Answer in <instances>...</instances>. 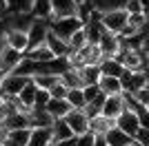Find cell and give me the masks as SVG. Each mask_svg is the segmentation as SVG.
<instances>
[{
  "mask_svg": "<svg viewBox=\"0 0 149 146\" xmlns=\"http://www.w3.org/2000/svg\"><path fill=\"white\" fill-rule=\"evenodd\" d=\"M123 111H125L123 95H105V102H102V106H100V115L116 120Z\"/></svg>",
  "mask_w": 149,
  "mask_h": 146,
  "instance_id": "ba28073f",
  "label": "cell"
},
{
  "mask_svg": "<svg viewBox=\"0 0 149 146\" xmlns=\"http://www.w3.org/2000/svg\"><path fill=\"white\" fill-rule=\"evenodd\" d=\"M96 44H98L102 58H113L116 51L120 49V36H118V33H113V31L102 29V33H100V38H98V42H96Z\"/></svg>",
  "mask_w": 149,
  "mask_h": 146,
  "instance_id": "5b68a950",
  "label": "cell"
},
{
  "mask_svg": "<svg viewBox=\"0 0 149 146\" xmlns=\"http://www.w3.org/2000/svg\"><path fill=\"white\" fill-rule=\"evenodd\" d=\"M87 44V33H85V27H80V29H76L71 36H69L67 40V47L69 49H80Z\"/></svg>",
  "mask_w": 149,
  "mask_h": 146,
  "instance_id": "4dcf8cb0",
  "label": "cell"
},
{
  "mask_svg": "<svg viewBox=\"0 0 149 146\" xmlns=\"http://www.w3.org/2000/svg\"><path fill=\"white\" fill-rule=\"evenodd\" d=\"M131 95L136 97L140 104L149 106V86H143V89H136V91H131Z\"/></svg>",
  "mask_w": 149,
  "mask_h": 146,
  "instance_id": "74e56055",
  "label": "cell"
},
{
  "mask_svg": "<svg viewBox=\"0 0 149 146\" xmlns=\"http://www.w3.org/2000/svg\"><path fill=\"white\" fill-rule=\"evenodd\" d=\"M98 69H100V75H113V78H120V73L125 71L123 64L116 58H102L98 62Z\"/></svg>",
  "mask_w": 149,
  "mask_h": 146,
  "instance_id": "d6986e66",
  "label": "cell"
},
{
  "mask_svg": "<svg viewBox=\"0 0 149 146\" xmlns=\"http://www.w3.org/2000/svg\"><path fill=\"white\" fill-rule=\"evenodd\" d=\"M65 100L69 102L71 109H82V106L87 104V100H85V95H82V89H69L67 95H65Z\"/></svg>",
  "mask_w": 149,
  "mask_h": 146,
  "instance_id": "83f0119b",
  "label": "cell"
},
{
  "mask_svg": "<svg viewBox=\"0 0 149 146\" xmlns=\"http://www.w3.org/2000/svg\"><path fill=\"white\" fill-rule=\"evenodd\" d=\"M58 80H60L67 89H82V82H80V78H78V71H76V69H65V71L58 75Z\"/></svg>",
  "mask_w": 149,
  "mask_h": 146,
  "instance_id": "4316f807",
  "label": "cell"
},
{
  "mask_svg": "<svg viewBox=\"0 0 149 146\" xmlns=\"http://www.w3.org/2000/svg\"><path fill=\"white\" fill-rule=\"evenodd\" d=\"M98 89H100L102 95H120V93H123L120 78H113V75H100Z\"/></svg>",
  "mask_w": 149,
  "mask_h": 146,
  "instance_id": "4fadbf2b",
  "label": "cell"
},
{
  "mask_svg": "<svg viewBox=\"0 0 149 146\" xmlns=\"http://www.w3.org/2000/svg\"><path fill=\"white\" fill-rule=\"evenodd\" d=\"M67 91H69V89H67V86H65V84H62L60 80H58L56 84H54V86H51V89H49V97H56V100H65V95H67Z\"/></svg>",
  "mask_w": 149,
  "mask_h": 146,
  "instance_id": "e575fe53",
  "label": "cell"
},
{
  "mask_svg": "<svg viewBox=\"0 0 149 146\" xmlns=\"http://www.w3.org/2000/svg\"><path fill=\"white\" fill-rule=\"evenodd\" d=\"M49 146H76V135H74V137H67V140H58V142H51Z\"/></svg>",
  "mask_w": 149,
  "mask_h": 146,
  "instance_id": "ab89813d",
  "label": "cell"
},
{
  "mask_svg": "<svg viewBox=\"0 0 149 146\" xmlns=\"http://www.w3.org/2000/svg\"><path fill=\"white\" fill-rule=\"evenodd\" d=\"M96 13H98V11L93 9V2H91V0H82V2H76V18L80 20L82 24L87 22V20H91Z\"/></svg>",
  "mask_w": 149,
  "mask_h": 146,
  "instance_id": "d4e9b609",
  "label": "cell"
},
{
  "mask_svg": "<svg viewBox=\"0 0 149 146\" xmlns=\"http://www.w3.org/2000/svg\"><path fill=\"white\" fill-rule=\"evenodd\" d=\"M76 2H82V0H76Z\"/></svg>",
  "mask_w": 149,
  "mask_h": 146,
  "instance_id": "ee69618b",
  "label": "cell"
},
{
  "mask_svg": "<svg viewBox=\"0 0 149 146\" xmlns=\"http://www.w3.org/2000/svg\"><path fill=\"white\" fill-rule=\"evenodd\" d=\"M76 71H78V78H80L82 86L85 84H98V80H100L98 64H82V67L76 69Z\"/></svg>",
  "mask_w": 149,
  "mask_h": 146,
  "instance_id": "2e32d148",
  "label": "cell"
},
{
  "mask_svg": "<svg viewBox=\"0 0 149 146\" xmlns=\"http://www.w3.org/2000/svg\"><path fill=\"white\" fill-rule=\"evenodd\" d=\"M49 100V91L47 89H36V97H33V109H42Z\"/></svg>",
  "mask_w": 149,
  "mask_h": 146,
  "instance_id": "d590c367",
  "label": "cell"
},
{
  "mask_svg": "<svg viewBox=\"0 0 149 146\" xmlns=\"http://www.w3.org/2000/svg\"><path fill=\"white\" fill-rule=\"evenodd\" d=\"M113 124L123 131V133H127V135H134L136 133V128L140 126V122H138V115L136 113H131V111H127L125 109L123 113H120L116 120H113Z\"/></svg>",
  "mask_w": 149,
  "mask_h": 146,
  "instance_id": "30bf717a",
  "label": "cell"
},
{
  "mask_svg": "<svg viewBox=\"0 0 149 146\" xmlns=\"http://www.w3.org/2000/svg\"><path fill=\"white\" fill-rule=\"evenodd\" d=\"M29 13L33 16V18L51 20V0H31Z\"/></svg>",
  "mask_w": 149,
  "mask_h": 146,
  "instance_id": "603a6c76",
  "label": "cell"
},
{
  "mask_svg": "<svg viewBox=\"0 0 149 146\" xmlns=\"http://www.w3.org/2000/svg\"><path fill=\"white\" fill-rule=\"evenodd\" d=\"M51 144V128H31L27 146H49Z\"/></svg>",
  "mask_w": 149,
  "mask_h": 146,
  "instance_id": "ac0fdd59",
  "label": "cell"
},
{
  "mask_svg": "<svg viewBox=\"0 0 149 146\" xmlns=\"http://www.w3.org/2000/svg\"><path fill=\"white\" fill-rule=\"evenodd\" d=\"M102 137V142H105V146H131L134 144V140H131V135L123 133L116 124H113L109 131H107L105 135H100Z\"/></svg>",
  "mask_w": 149,
  "mask_h": 146,
  "instance_id": "9c48e42d",
  "label": "cell"
},
{
  "mask_svg": "<svg viewBox=\"0 0 149 146\" xmlns=\"http://www.w3.org/2000/svg\"><path fill=\"white\" fill-rule=\"evenodd\" d=\"M91 2H93V9L98 13H105V11H111V9L123 7L125 0H91Z\"/></svg>",
  "mask_w": 149,
  "mask_h": 146,
  "instance_id": "1f68e13d",
  "label": "cell"
},
{
  "mask_svg": "<svg viewBox=\"0 0 149 146\" xmlns=\"http://www.w3.org/2000/svg\"><path fill=\"white\" fill-rule=\"evenodd\" d=\"M111 126H113V120L111 117H105V115H96L89 120V133H93L96 137L105 135Z\"/></svg>",
  "mask_w": 149,
  "mask_h": 146,
  "instance_id": "e0dca14e",
  "label": "cell"
},
{
  "mask_svg": "<svg viewBox=\"0 0 149 146\" xmlns=\"http://www.w3.org/2000/svg\"><path fill=\"white\" fill-rule=\"evenodd\" d=\"M123 9L127 13H138V11H147V7L140 2V0H125L123 2Z\"/></svg>",
  "mask_w": 149,
  "mask_h": 146,
  "instance_id": "836d02e7",
  "label": "cell"
},
{
  "mask_svg": "<svg viewBox=\"0 0 149 146\" xmlns=\"http://www.w3.org/2000/svg\"><path fill=\"white\" fill-rule=\"evenodd\" d=\"M76 146H96V135L93 133L76 135Z\"/></svg>",
  "mask_w": 149,
  "mask_h": 146,
  "instance_id": "8d00e7d4",
  "label": "cell"
},
{
  "mask_svg": "<svg viewBox=\"0 0 149 146\" xmlns=\"http://www.w3.org/2000/svg\"><path fill=\"white\" fill-rule=\"evenodd\" d=\"M67 137H74V133H71V128L67 126L65 117H58V120H54V124H51V142L67 140Z\"/></svg>",
  "mask_w": 149,
  "mask_h": 146,
  "instance_id": "7402d4cb",
  "label": "cell"
},
{
  "mask_svg": "<svg viewBox=\"0 0 149 146\" xmlns=\"http://www.w3.org/2000/svg\"><path fill=\"white\" fill-rule=\"evenodd\" d=\"M36 89H38V86L29 80V82H27V84L20 89V93L16 95V97L20 100V104H22L25 109H29V111L33 109V97H36Z\"/></svg>",
  "mask_w": 149,
  "mask_h": 146,
  "instance_id": "cb8c5ba5",
  "label": "cell"
},
{
  "mask_svg": "<svg viewBox=\"0 0 149 146\" xmlns=\"http://www.w3.org/2000/svg\"><path fill=\"white\" fill-rule=\"evenodd\" d=\"M98 20H100V24H102V29L118 33L125 24H127V11H125L123 7H118V9H111V11L100 13Z\"/></svg>",
  "mask_w": 149,
  "mask_h": 146,
  "instance_id": "3957f363",
  "label": "cell"
},
{
  "mask_svg": "<svg viewBox=\"0 0 149 146\" xmlns=\"http://www.w3.org/2000/svg\"><path fill=\"white\" fill-rule=\"evenodd\" d=\"M127 24L134 27L136 31L147 29V11H138V13H127Z\"/></svg>",
  "mask_w": 149,
  "mask_h": 146,
  "instance_id": "f546056e",
  "label": "cell"
},
{
  "mask_svg": "<svg viewBox=\"0 0 149 146\" xmlns=\"http://www.w3.org/2000/svg\"><path fill=\"white\" fill-rule=\"evenodd\" d=\"M7 29H9V20H7V16H5V18H0V40H5Z\"/></svg>",
  "mask_w": 149,
  "mask_h": 146,
  "instance_id": "60d3db41",
  "label": "cell"
},
{
  "mask_svg": "<svg viewBox=\"0 0 149 146\" xmlns=\"http://www.w3.org/2000/svg\"><path fill=\"white\" fill-rule=\"evenodd\" d=\"M42 109L47 111V113H49L54 120H58V117H65V115H67L71 106H69L67 100H56V97H49V100H47V104H45Z\"/></svg>",
  "mask_w": 149,
  "mask_h": 146,
  "instance_id": "9a60e30c",
  "label": "cell"
},
{
  "mask_svg": "<svg viewBox=\"0 0 149 146\" xmlns=\"http://www.w3.org/2000/svg\"><path fill=\"white\" fill-rule=\"evenodd\" d=\"M45 44L49 47V51L54 53V58H65V53L69 51V47H67V42L65 40H60V38L56 36V33H47V40H45Z\"/></svg>",
  "mask_w": 149,
  "mask_h": 146,
  "instance_id": "44dd1931",
  "label": "cell"
},
{
  "mask_svg": "<svg viewBox=\"0 0 149 146\" xmlns=\"http://www.w3.org/2000/svg\"><path fill=\"white\" fill-rule=\"evenodd\" d=\"M31 82H33L38 89H47V91H49L51 86L58 82V75H54V73H40V75H33Z\"/></svg>",
  "mask_w": 149,
  "mask_h": 146,
  "instance_id": "f1b7e54d",
  "label": "cell"
},
{
  "mask_svg": "<svg viewBox=\"0 0 149 146\" xmlns=\"http://www.w3.org/2000/svg\"><path fill=\"white\" fill-rule=\"evenodd\" d=\"M31 78H25V75H18V73H7L5 80L0 82V95L9 97V95H18L20 89L29 82Z\"/></svg>",
  "mask_w": 149,
  "mask_h": 146,
  "instance_id": "8992f818",
  "label": "cell"
},
{
  "mask_svg": "<svg viewBox=\"0 0 149 146\" xmlns=\"http://www.w3.org/2000/svg\"><path fill=\"white\" fill-rule=\"evenodd\" d=\"M76 16V0H51V18Z\"/></svg>",
  "mask_w": 149,
  "mask_h": 146,
  "instance_id": "5bb4252c",
  "label": "cell"
},
{
  "mask_svg": "<svg viewBox=\"0 0 149 146\" xmlns=\"http://www.w3.org/2000/svg\"><path fill=\"white\" fill-rule=\"evenodd\" d=\"M25 58H29V60H33V62H47V60L54 58V53L49 51L47 44H40V47H33V49H29V51H25Z\"/></svg>",
  "mask_w": 149,
  "mask_h": 146,
  "instance_id": "484cf974",
  "label": "cell"
},
{
  "mask_svg": "<svg viewBox=\"0 0 149 146\" xmlns=\"http://www.w3.org/2000/svg\"><path fill=\"white\" fill-rule=\"evenodd\" d=\"M9 13V7H7V0H0V18H5Z\"/></svg>",
  "mask_w": 149,
  "mask_h": 146,
  "instance_id": "b9f144b4",
  "label": "cell"
},
{
  "mask_svg": "<svg viewBox=\"0 0 149 146\" xmlns=\"http://www.w3.org/2000/svg\"><path fill=\"white\" fill-rule=\"evenodd\" d=\"M98 93H100L98 84H85V86H82V95H85V100H87V102H91Z\"/></svg>",
  "mask_w": 149,
  "mask_h": 146,
  "instance_id": "f35d334b",
  "label": "cell"
},
{
  "mask_svg": "<svg viewBox=\"0 0 149 146\" xmlns=\"http://www.w3.org/2000/svg\"><path fill=\"white\" fill-rule=\"evenodd\" d=\"M47 33H49V20L45 18H33L27 29V51L33 47H40L47 40Z\"/></svg>",
  "mask_w": 149,
  "mask_h": 146,
  "instance_id": "7a4b0ae2",
  "label": "cell"
},
{
  "mask_svg": "<svg viewBox=\"0 0 149 146\" xmlns=\"http://www.w3.org/2000/svg\"><path fill=\"white\" fill-rule=\"evenodd\" d=\"M120 84H123V91H127V93L136 91V89H143V86H149L147 71H127L125 69L120 73Z\"/></svg>",
  "mask_w": 149,
  "mask_h": 146,
  "instance_id": "277c9868",
  "label": "cell"
},
{
  "mask_svg": "<svg viewBox=\"0 0 149 146\" xmlns=\"http://www.w3.org/2000/svg\"><path fill=\"white\" fill-rule=\"evenodd\" d=\"M80 27H82V22L76 18V16H67V18H51L49 20V31H51V33H56L60 40H65V42H67L69 36H71L76 29H80Z\"/></svg>",
  "mask_w": 149,
  "mask_h": 146,
  "instance_id": "6da1fadb",
  "label": "cell"
},
{
  "mask_svg": "<svg viewBox=\"0 0 149 146\" xmlns=\"http://www.w3.org/2000/svg\"><path fill=\"white\" fill-rule=\"evenodd\" d=\"M78 53H80L82 58V64H98L100 60H102V53H100L98 44H85V47L78 49Z\"/></svg>",
  "mask_w": 149,
  "mask_h": 146,
  "instance_id": "ffe728a7",
  "label": "cell"
},
{
  "mask_svg": "<svg viewBox=\"0 0 149 146\" xmlns=\"http://www.w3.org/2000/svg\"><path fill=\"white\" fill-rule=\"evenodd\" d=\"M5 75H7V71H2V69H0V82L5 80Z\"/></svg>",
  "mask_w": 149,
  "mask_h": 146,
  "instance_id": "7bdbcfd3",
  "label": "cell"
},
{
  "mask_svg": "<svg viewBox=\"0 0 149 146\" xmlns=\"http://www.w3.org/2000/svg\"><path fill=\"white\" fill-rule=\"evenodd\" d=\"M65 122L74 135L89 133V117L82 113V109H69V113L65 115Z\"/></svg>",
  "mask_w": 149,
  "mask_h": 146,
  "instance_id": "52a82bcc",
  "label": "cell"
},
{
  "mask_svg": "<svg viewBox=\"0 0 149 146\" xmlns=\"http://www.w3.org/2000/svg\"><path fill=\"white\" fill-rule=\"evenodd\" d=\"M131 140L138 146H149V126H138L136 133L131 135Z\"/></svg>",
  "mask_w": 149,
  "mask_h": 146,
  "instance_id": "d6a6232c",
  "label": "cell"
},
{
  "mask_svg": "<svg viewBox=\"0 0 149 146\" xmlns=\"http://www.w3.org/2000/svg\"><path fill=\"white\" fill-rule=\"evenodd\" d=\"M25 58V53H20V51H16V49L11 47H5L2 51H0V69L7 73H11L13 69L18 67V62Z\"/></svg>",
  "mask_w": 149,
  "mask_h": 146,
  "instance_id": "8fae6325",
  "label": "cell"
},
{
  "mask_svg": "<svg viewBox=\"0 0 149 146\" xmlns=\"http://www.w3.org/2000/svg\"><path fill=\"white\" fill-rule=\"evenodd\" d=\"M5 42L7 47L16 49L20 53H25L27 51V31H20V29H7L5 33Z\"/></svg>",
  "mask_w": 149,
  "mask_h": 146,
  "instance_id": "7c38bea8",
  "label": "cell"
}]
</instances>
